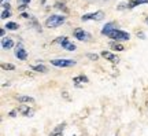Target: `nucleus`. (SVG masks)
<instances>
[{"instance_id":"nucleus-1","label":"nucleus","mask_w":148,"mask_h":136,"mask_svg":"<svg viewBox=\"0 0 148 136\" xmlns=\"http://www.w3.org/2000/svg\"><path fill=\"white\" fill-rule=\"evenodd\" d=\"M106 36H108L110 39H114L116 43L118 41H126L130 39V35L127 32H123V30H119V29H112L111 32H108Z\"/></svg>"},{"instance_id":"nucleus-2","label":"nucleus","mask_w":148,"mask_h":136,"mask_svg":"<svg viewBox=\"0 0 148 136\" xmlns=\"http://www.w3.org/2000/svg\"><path fill=\"white\" fill-rule=\"evenodd\" d=\"M64 21H66V18L63 15H51L47 18L45 25H47V28H58L62 23H64Z\"/></svg>"},{"instance_id":"nucleus-3","label":"nucleus","mask_w":148,"mask_h":136,"mask_svg":"<svg viewBox=\"0 0 148 136\" xmlns=\"http://www.w3.org/2000/svg\"><path fill=\"white\" fill-rule=\"evenodd\" d=\"M51 63L58 68H70V66L75 65V61L74 59H52Z\"/></svg>"},{"instance_id":"nucleus-4","label":"nucleus","mask_w":148,"mask_h":136,"mask_svg":"<svg viewBox=\"0 0 148 136\" xmlns=\"http://www.w3.org/2000/svg\"><path fill=\"white\" fill-rule=\"evenodd\" d=\"M73 35L75 39H78V40H81V41H88L90 39V35L88 33V32H85L84 29H81V28H77L73 32Z\"/></svg>"},{"instance_id":"nucleus-5","label":"nucleus","mask_w":148,"mask_h":136,"mask_svg":"<svg viewBox=\"0 0 148 136\" xmlns=\"http://www.w3.org/2000/svg\"><path fill=\"white\" fill-rule=\"evenodd\" d=\"M104 18V12L103 11H96V12H92V14H85L82 15V21H101Z\"/></svg>"},{"instance_id":"nucleus-6","label":"nucleus","mask_w":148,"mask_h":136,"mask_svg":"<svg viewBox=\"0 0 148 136\" xmlns=\"http://www.w3.org/2000/svg\"><path fill=\"white\" fill-rule=\"evenodd\" d=\"M15 57L18 58V59H21V61H25L27 58V52L26 50L22 47V44H18L16 46V50H15Z\"/></svg>"},{"instance_id":"nucleus-7","label":"nucleus","mask_w":148,"mask_h":136,"mask_svg":"<svg viewBox=\"0 0 148 136\" xmlns=\"http://www.w3.org/2000/svg\"><path fill=\"white\" fill-rule=\"evenodd\" d=\"M101 57L106 58L107 61H110V62H112V63L119 62V58L116 57V55H114L112 52H108V51H103V52H101Z\"/></svg>"},{"instance_id":"nucleus-8","label":"nucleus","mask_w":148,"mask_h":136,"mask_svg":"<svg viewBox=\"0 0 148 136\" xmlns=\"http://www.w3.org/2000/svg\"><path fill=\"white\" fill-rule=\"evenodd\" d=\"M12 47H14L12 39H10V37H3L1 39V48L3 50H11Z\"/></svg>"},{"instance_id":"nucleus-9","label":"nucleus","mask_w":148,"mask_h":136,"mask_svg":"<svg viewBox=\"0 0 148 136\" xmlns=\"http://www.w3.org/2000/svg\"><path fill=\"white\" fill-rule=\"evenodd\" d=\"M89 80H88V77H85V76H78V77H74L73 79V83L77 85V87H81V84H85L88 83Z\"/></svg>"},{"instance_id":"nucleus-10","label":"nucleus","mask_w":148,"mask_h":136,"mask_svg":"<svg viewBox=\"0 0 148 136\" xmlns=\"http://www.w3.org/2000/svg\"><path fill=\"white\" fill-rule=\"evenodd\" d=\"M112 29H116V28H115V23H114V22L106 23V25L103 26V29H101V35H107V33H108V32H111Z\"/></svg>"},{"instance_id":"nucleus-11","label":"nucleus","mask_w":148,"mask_h":136,"mask_svg":"<svg viewBox=\"0 0 148 136\" xmlns=\"http://www.w3.org/2000/svg\"><path fill=\"white\" fill-rule=\"evenodd\" d=\"M18 111H21L23 115H26V117H30V115L33 114V111L32 110H29V106H26V105H22L19 109H18Z\"/></svg>"},{"instance_id":"nucleus-12","label":"nucleus","mask_w":148,"mask_h":136,"mask_svg":"<svg viewBox=\"0 0 148 136\" xmlns=\"http://www.w3.org/2000/svg\"><path fill=\"white\" fill-rule=\"evenodd\" d=\"M63 129H64V124H62V125H58L52 132H51V135H49V136H62V133H63Z\"/></svg>"},{"instance_id":"nucleus-13","label":"nucleus","mask_w":148,"mask_h":136,"mask_svg":"<svg viewBox=\"0 0 148 136\" xmlns=\"http://www.w3.org/2000/svg\"><path fill=\"white\" fill-rule=\"evenodd\" d=\"M60 46H62V47H63L64 50H67V51H74V50H75V44L70 43V41H69V39H67V40H66L64 43H62Z\"/></svg>"},{"instance_id":"nucleus-14","label":"nucleus","mask_w":148,"mask_h":136,"mask_svg":"<svg viewBox=\"0 0 148 136\" xmlns=\"http://www.w3.org/2000/svg\"><path fill=\"white\" fill-rule=\"evenodd\" d=\"M18 100L21 103H34V99L32 96H26V95H22V96H18Z\"/></svg>"},{"instance_id":"nucleus-15","label":"nucleus","mask_w":148,"mask_h":136,"mask_svg":"<svg viewBox=\"0 0 148 136\" xmlns=\"http://www.w3.org/2000/svg\"><path fill=\"white\" fill-rule=\"evenodd\" d=\"M145 3H148V0H130L129 1V8H133V7L140 4H145Z\"/></svg>"},{"instance_id":"nucleus-16","label":"nucleus","mask_w":148,"mask_h":136,"mask_svg":"<svg viewBox=\"0 0 148 136\" xmlns=\"http://www.w3.org/2000/svg\"><path fill=\"white\" fill-rule=\"evenodd\" d=\"M33 70H36V72H40V73H45V72H48L47 66H44V65H34V66H32Z\"/></svg>"},{"instance_id":"nucleus-17","label":"nucleus","mask_w":148,"mask_h":136,"mask_svg":"<svg viewBox=\"0 0 148 136\" xmlns=\"http://www.w3.org/2000/svg\"><path fill=\"white\" fill-rule=\"evenodd\" d=\"M4 28H7L8 30H16L18 29V23H15V22H7V25Z\"/></svg>"},{"instance_id":"nucleus-18","label":"nucleus","mask_w":148,"mask_h":136,"mask_svg":"<svg viewBox=\"0 0 148 136\" xmlns=\"http://www.w3.org/2000/svg\"><path fill=\"white\" fill-rule=\"evenodd\" d=\"M111 48H112V50H116V51H123V50H125L123 46L119 44V43H111Z\"/></svg>"},{"instance_id":"nucleus-19","label":"nucleus","mask_w":148,"mask_h":136,"mask_svg":"<svg viewBox=\"0 0 148 136\" xmlns=\"http://www.w3.org/2000/svg\"><path fill=\"white\" fill-rule=\"evenodd\" d=\"M1 68L4 69V70H14L15 66H14V65H11V63H4V65H1Z\"/></svg>"},{"instance_id":"nucleus-20","label":"nucleus","mask_w":148,"mask_h":136,"mask_svg":"<svg viewBox=\"0 0 148 136\" xmlns=\"http://www.w3.org/2000/svg\"><path fill=\"white\" fill-rule=\"evenodd\" d=\"M8 17H10V10H4L1 12V17H0V18H1V19H5V18H8Z\"/></svg>"},{"instance_id":"nucleus-21","label":"nucleus","mask_w":148,"mask_h":136,"mask_svg":"<svg viewBox=\"0 0 148 136\" xmlns=\"http://www.w3.org/2000/svg\"><path fill=\"white\" fill-rule=\"evenodd\" d=\"M86 57L89 58V59H92V61H97V58H99V55H96V54H88Z\"/></svg>"},{"instance_id":"nucleus-22","label":"nucleus","mask_w":148,"mask_h":136,"mask_svg":"<svg viewBox=\"0 0 148 136\" xmlns=\"http://www.w3.org/2000/svg\"><path fill=\"white\" fill-rule=\"evenodd\" d=\"M129 7V3H121L118 6V10H123V8H127Z\"/></svg>"},{"instance_id":"nucleus-23","label":"nucleus","mask_w":148,"mask_h":136,"mask_svg":"<svg viewBox=\"0 0 148 136\" xmlns=\"http://www.w3.org/2000/svg\"><path fill=\"white\" fill-rule=\"evenodd\" d=\"M1 7H3L4 10H10V4H8V1H7V3H1Z\"/></svg>"},{"instance_id":"nucleus-24","label":"nucleus","mask_w":148,"mask_h":136,"mask_svg":"<svg viewBox=\"0 0 148 136\" xmlns=\"http://www.w3.org/2000/svg\"><path fill=\"white\" fill-rule=\"evenodd\" d=\"M56 8H60V10L67 11V8H66V7H63V4H56Z\"/></svg>"},{"instance_id":"nucleus-25","label":"nucleus","mask_w":148,"mask_h":136,"mask_svg":"<svg viewBox=\"0 0 148 136\" xmlns=\"http://www.w3.org/2000/svg\"><path fill=\"white\" fill-rule=\"evenodd\" d=\"M26 8H27V4H22L19 7V11H23V10H26Z\"/></svg>"},{"instance_id":"nucleus-26","label":"nucleus","mask_w":148,"mask_h":136,"mask_svg":"<svg viewBox=\"0 0 148 136\" xmlns=\"http://www.w3.org/2000/svg\"><path fill=\"white\" fill-rule=\"evenodd\" d=\"M16 113H18V110H12V111L10 113V117H15Z\"/></svg>"},{"instance_id":"nucleus-27","label":"nucleus","mask_w":148,"mask_h":136,"mask_svg":"<svg viewBox=\"0 0 148 136\" xmlns=\"http://www.w3.org/2000/svg\"><path fill=\"white\" fill-rule=\"evenodd\" d=\"M19 1H21L22 4H29L30 3V0H19Z\"/></svg>"},{"instance_id":"nucleus-28","label":"nucleus","mask_w":148,"mask_h":136,"mask_svg":"<svg viewBox=\"0 0 148 136\" xmlns=\"http://www.w3.org/2000/svg\"><path fill=\"white\" fill-rule=\"evenodd\" d=\"M22 18H30V17L27 15V14H25V12H22Z\"/></svg>"},{"instance_id":"nucleus-29","label":"nucleus","mask_w":148,"mask_h":136,"mask_svg":"<svg viewBox=\"0 0 148 136\" xmlns=\"http://www.w3.org/2000/svg\"><path fill=\"white\" fill-rule=\"evenodd\" d=\"M4 33H5L4 29H1V30H0V35H1V37H4Z\"/></svg>"},{"instance_id":"nucleus-30","label":"nucleus","mask_w":148,"mask_h":136,"mask_svg":"<svg viewBox=\"0 0 148 136\" xmlns=\"http://www.w3.org/2000/svg\"><path fill=\"white\" fill-rule=\"evenodd\" d=\"M145 22H147V23H148V17H147V18H145Z\"/></svg>"},{"instance_id":"nucleus-31","label":"nucleus","mask_w":148,"mask_h":136,"mask_svg":"<svg viewBox=\"0 0 148 136\" xmlns=\"http://www.w3.org/2000/svg\"><path fill=\"white\" fill-rule=\"evenodd\" d=\"M7 1H8V0H7ZM1 3H5V0H1Z\"/></svg>"}]
</instances>
